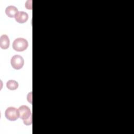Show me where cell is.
Here are the masks:
<instances>
[{"label":"cell","instance_id":"1","mask_svg":"<svg viewBox=\"0 0 134 134\" xmlns=\"http://www.w3.org/2000/svg\"><path fill=\"white\" fill-rule=\"evenodd\" d=\"M19 118L23 120L26 125H30L32 124V114L30 108L26 105H22L18 108Z\"/></svg>","mask_w":134,"mask_h":134},{"label":"cell","instance_id":"2","mask_svg":"<svg viewBox=\"0 0 134 134\" xmlns=\"http://www.w3.org/2000/svg\"><path fill=\"white\" fill-rule=\"evenodd\" d=\"M28 46V43L27 40L23 38H18L16 39L13 43V49L18 52L25 50Z\"/></svg>","mask_w":134,"mask_h":134},{"label":"cell","instance_id":"3","mask_svg":"<svg viewBox=\"0 0 134 134\" xmlns=\"http://www.w3.org/2000/svg\"><path fill=\"white\" fill-rule=\"evenodd\" d=\"M6 118L10 121H15L19 117L18 109L14 107H9L6 109L5 112Z\"/></svg>","mask_w":134,"mask_h":134},{"label":"cell","instance_id":"4","mask_svg":"<svg viewBox=\"0 0 134 134\" xmlns=\"http://www.w3.org/2000/svg\"><path fill=\"white\" fill-rule=\"evenodd\" d=\"M12 66L16 69L19 70L23 68L24 64V60L23 58L19 55H14L10 60Z\"/></svg>","mask_w":134,"mask_h":134},{"label":"cell","instance_id":"5","mask_svg":"<svg viewBox=\"0 0 134 134\" xmlns=\"http://www.w3.org/2000/svg\"><path fill=\"white\" fill-rule=\"evenodd\" d=\"M15 20L19 23H24L26 22L28 19V15L27 13L23 11L18 12L15 16Z\"/></svg>","mask_w":134,"mask_h":134},{"label":"cell","instance_id":"6","mask_svg":"<svg viewBox=\"0 0 134 134\" xmlns=\"http://www.w3.org/2000/svg\"><path fill=\"white\" fill-rule=\"evenodd\" d=\"M9 39L6 35H3L0 38V47L3 49H7L9 46Z\"/></svg>","mask_w":134,"mask_h":134},{"label":"cell","instance_id":"7","mask_svg":"<svg viewBox=\"0 0 134 134\" xmlns=\"http://www.w3.org/2000/svg\"><path fill=\"white\" fill-rule=\"evenodd\" d=\"M18 13V9L14 6H9L5 9V13L7 16L10 18L15 17Z\"/></svg>","mask_w":134,"mask_h":134},{"label":"cell","instance_id":"8","mask_svg":"<svg viewBox=\"0 0 134 134\" xmlns=\"http://www.w3.org/2000/svg\"><path fill=\"white\" fill-rule=\"evenodd\" d=\"M6 86L7 88L10 90H15L18 88V83L17 81L15 80H10L7 82Z\"/></svg>","mask_w":134,"mask_h":134}]
</instances>
